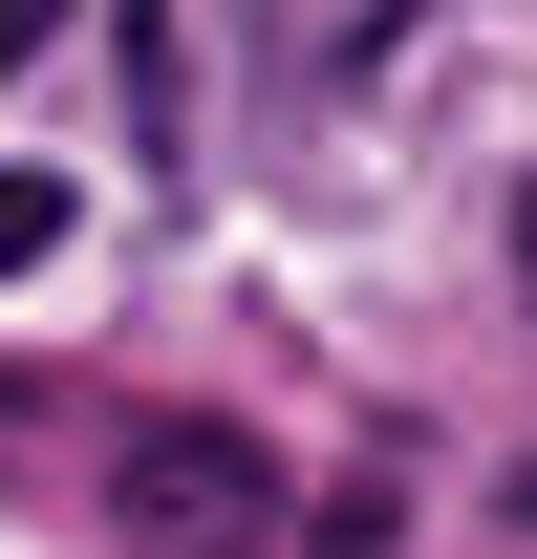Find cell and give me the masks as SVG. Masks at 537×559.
Returning a JSON list of instances; mask_svg holds the SVG:
<instances>
[{"mask_svg":"<svg viewBox=\"0 0 537 559\" xmlns=\"http://www.w3.org/2000/svg\"><path fill=\"white\" fill-rule=\"evenodd\" d=\"M108 516H130L151 559H259L279 538V452L215 430V409H130L108 430Z\"/></svg>","mask_w":537,"mask_h":559,"instance_id":"6da1fadb","label":"cell"},{"mask_svg":"<svg viewBox=\"0 0 537 559\" xmlns=\"http://www.w3.org/2000/svg\"><path fill=\"white\" fill-rule=\"evenodd\" d=\"M86 237V173H22V151H0V280H44Z\"/></svg>","mask_w":537,"mask_h":559,"instance_id":"7a4b0ae2","label":"cell"},{"mask_svg":"<svg viewBox=\"0 0 537 559\" xmlns=\"http://www.w3.org/2000/svg\"><path fill=\"white\" fill-rule=\"evenodd\" d=\"M44 22H65V0H0V86H22V66H44Z\"/></svg>","mask_w":537,"mask_h":559,"instance_id":"3957f363","label":"cell"},{"mask_svg":"<svg viewBox=\"0 0 537 559\" xmlns=\"http://www.w3.org/2000/svg\"><path fill=\"white\" fill-rule=\"evenodd\" d=\"M366 22H430V0H366Z\"/></svg>","mask_w":537,"mask_h":559,"instance_id":"277c9868","label":"cell"},{"mask_svg":"<svg viewBox=\"0 0 537 559\" xmlns=\"http://www.w3.org/2000/svg\"><path fill=\"white\" fill-rule=\"evenodd\" d=\"M516 259H537V215H516Z\"/></svg>","mask_w":537,"mask_h":559,"instance_id":"5b68a950","label":"cell"}]
</instances>
